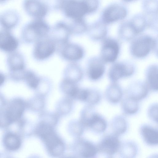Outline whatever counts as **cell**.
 <instances>
[{"instance_id": "1", "label": "cell", "mask_w": 158, "mask_h": 158, "mask_svg": "<svg viewBox=\"0 0 158 158\" xmlns=\"http://www.w3.org/2000/svg\"><path fill=\"white\" fill-rule=\"evenodd\" d=\"M51 28L44 19H33L23 27L21 31L22 39L27 43L35 42L48 36Z\"/></svg>"}, {"instance_id": "2", "label": "cell", "mask_w": 158, "mask_h": 158, "mask_svg": "<svg viewBox=\"0 0 158 158\" xmlns=\"http://www.w3.org/2000/svg\"><path fill=\"white\" fill-rule=\"evenodd\" d=\"M157 48V40L147 35H138L131 44L130 51L134 57L142 58L145 57L151 50Z\"/></svg>"}, {"instance_id": "3", "label": "cell", "mask_w": 158, "mask_h": 158, "mask_svg": "<svg viewBox=\"0 0 158 158\" xmlns=\"http://www.w3.org/2000/svg\"><path fill=\"white\" fill-rule=\"evenodd\" d=\"M37 131L50 153L57 156L62 153L64 149L63 143L50 126L42 123L40 125Z\"/></svg>"}, {"instance_id": "4", "label": "cell", "mask_w": 158, "mask_h": 158, "mask_svg": "<svg viewBox=\"0 0 158 158\" xmlns=\"http://www.w3.org/2000/svg\"><path fill=\"white\" fill-rule=\"evenodd\" d=\"M60 11L70 20L85 18L89 15L84 0H64Z\"/></svg>"}, {"instance_id": "5", "label": "cell", "mask_w": 158, "mask_h": 158, "mask_svg": "<svg viewBox=\"0 0 158 158\" xmlns=\"http://www.w3.org/2000/svg\"><path fill=\"white\" fill-rule=\"evenodd\" d=\"M24 109V104L21 99L13 100L0 113V124L6 126L17 121L21 117Z\"/></svg>"}, {"instance_id": "6", "label": "cell", "mask_w": 158, "mask_h": 158, "mask_svg": "<svg viewBox=\"0 0 158 158\" xmlns=\"http://www.w3.org/2000/svg\"><path fill=\"white\" fill-rule=\"evenodd\" d=\"M127 15V10L123 5L118 3L111 4L102 11L100 20L107 25L123 19Z\"/></svg>"}, {"instance_id": "7", "label": "cell", "mask_w": 158, "mask_h": 158, "mask_svg": "<svg viewBox=\"0 0 158 158\" xmlns=\"http://www.w3.org/2000/svg\"><path fill=\"white\" fill-rule=\"evenodd\" d=\"M22 6L25 13L33 19H44L50 11L42 0H23Z\"/></svg>"}, {"instance_id": "8", "label": "cell", "mask_w": 158, "mask_h": 158, "mask_svg": "<svg viewBox=\"0 0 158 158\" xmlns=\"http://www.w3.org/2000/svg\"><path fill=\"white\" fill-rule=\"evenodd\" d=\"M100 57L105 63H113L117 59L120 51L118 42L115 39L105 38L103 40Z\"/></svg>"}, {"instance_id": "9", "label": "cell", "mask_w": 158, "mask_h": 158, "mask_svg": "<svg viewBox=\"0 0 158 158\" xmlns=\"http://www.w3.org/2000/svg\"><path fill=\"white\" fill-rule=\"evenodd\" d=\"M56 44L49 35L35 42L33 49L34 57L38 60L48 58L55 51Z\"/></svg>"}, {"instance_id": "10", "label": "cell", "mask_w": 158, "mask_h": 158, "mask_svg": "<svg viewBox=\"0 0 158 158\" xmlns=\"http://www.w3.org/2000/svg\"><path fill=\"white\" fill-rule=\"evenodd\" d=\"M121 143L118 136L113 133L106 135L97 146L98 152L111 157L118 152Z\"/></svg>"}, {"instance_id": "11", "label": "cell", "mask_w": 158, "mask_h": 158, "mask_svg": "<svg viewBox=\"0 0 158 158\" xmlns=\"http://www.w3.org/2000/svg\"><path fill=\"white\" fill-rule=\"evenodd\" d=\"M71 34L69 23L60 20L51 28L49 36L56 44H58L62 46L68 43Z\"/></svg>"}, {"instance_id": "12", "label": "cell", "mask_w": 158, "mask_h": 158, "mask_svg": "<svg viewBox=\"0 0 158 158\" xmlns=\"http://www.w3.org/2000/svg\"><path fill=\"white\" fill-rule=\"evenodd\" d=\"M134 71V67L131 64L126 62H118L114 63L109 69L108 77L111 82H117L122 78L131 76Z\"/></svg>"}, {"instance_id": "13", "label": "cell", "mask_w": 158, "mask_h": 158, "mask_svg": "<svg viewBox=\"0 0 158 158\" xmlns=\"http://www.w3.org/2000/svg\"><path fill=\"white\" fill-rule=\"evenodd\" d=\"M149 90L145 81L137 80L133 81L128 85L126 93L127 97L138 101L145 98Z\"/></svg>"}, {"instance_id": "14", "label": "cell", "mask_w": 158, "mask_h": 158, "mask_svg": "<svg viewBox=\"0 0 158 158\" xmlns=\"http://www.w3.org/2000/svg\"><path fill=\"white\" fill-rule=\"evenodd\" d=\"M20 20L19 14L14 9H8L0 14V26L2 29L10 31L17 26Z\"/></svg>"}, {"instance_id": "15", "label": "cell", "mask_w": 158, "mask_h": 158, "mask_svg": "<svg viewBox=\"0 0 158 158\" xmlns=\"http://www.w3.org/2000/svg\"><path fill=\"white\" fill-rule=\"evenodd\" d=\"M105 64L100 57L94 56L91 58L88 61L87 70L89 78L93 81L100 78L105 71Z\"/></svg>"}, {"instance_id": "16", "label": "cell", "mask_w": 158, "mask_h": 158, "mask_svg": "<svg viewBox=\"0 0 158 158\" xmlns=\"http://www.w3.org/2000/svg\"><path fill=\"white\" fill-rule=\"evenodd\" d=\"M19 45L18 40L10 31L3 29L0 30V49L10 53L15 51Z\"/></svg>"}, {"instance_id": "17", "label": "cell", "mask_w": 158, "mask_h": 158, "mask_svg": "<svg viewBox=\"0 0 158 158\" xmlns=\"http://www.w3.org/2000/svg\"><path fill=\"white\" fill-rule=\"evenodd\" d=\"M62 46L61 54L66 60L74 62L80 60L84 56L83 49L77 44L68 42Z\"/></svg>"}, {"instance_id": "18", "label": "cell", "mask_w": 158, "mask_h": 158, "mask_svg": "<svg viewBox=\"0 0 158 158\" xmlns=\"http://www.w3.org/2000/svg\"><path fill=\"white\" fill-rule=\"evenodd\" d=\"M139 132L141 138L146 144L150 146L157 145V128L150 125L144 124L140 126Z\"/></svg>"}, {"instance_id": "19", "label": "cell", "mask_w": 158, "mask_h": 158, "mask_svg": "<svg viewBox=\"0 0 158 158\" xmlns=\"http://www.w3.org/2000/svg\"><path fill=\"white\" fill-rule=\"evenodd\" d=\"M107 31V25L99 19L88 25L86 32L92 39L98 41L105 38Z\"/></svg>"}, {"instance_id": "20", "label": "cell", "mask_w": 158, "mask_h": 158, "mask_svg": "<svg viewBox=\"0 0 158 158\" xmlns=\"http://www.w3.org/2000/svg\"><path fill=\"white\" fill-rule=\"evenodd\" d=\"M7 63L9 73H15L25 70L24 57L19 52L15 51L10 53L7 59Z\"/></svg>"}, {"instance_id": "21", "label": "cell", "mask_w": 158, "mask_h": 158, "mask_svg": "<svg viewBox=\"0 0 158 158\" xmlns=\"http://www.w3.org/2000/svg\"><path fill=\"white\" fill-rule=\"evenodd\" d=\"M85 123L94 131L100 133L105 131L107 126L105 118L96 112L85 120Z\"/></svg>"}, {"instance_id": "22", "label": "cell", "mask_w": 158, "mask_h": 158, "mask_svg": "<svg viewBox=\"0 0 158 158\" xmlns=\"http://www.w3.org/2000/svg\"><path fill=\"white\" fill-rule=\"evenodd\" d=\"M145 81L149 90L157 91L158 89V67L157 64H153L149 65L145 73Z\"/></svg>"}, {"instance_id": "23", "label": "cell", "mask_w": 158, "mask_h": 158, "mask_svg": "<svg viewBox=\"0 0 158 158\" xmlns=\"http://www.w3.org/2000/svg\"><path fill=\"white\" fill-rule=\"evenodd\" d=\"M105 95L107 101L110 103L115 104L122 99L123 91L121 86L117 82H111L107 87Z\"/></svg>"}, {"instance_id": "24", "label": "cell", "mask_w": 158, "mask_h": 158, "mask_svg": "<svg viewBox=\"0 0 158 158\" xmlns=\"http://www.w3.org/2000/svg\"><path fill=\"white\" fill-rule=\"evenodd\" d=\"M118 34L121 39L126 41L132 40L139 35L129 20L123 21L120 24Z\"/></svg>"}, {"instance_id": "25", "label": "cell", "mask_w": 158, "mask_h": 158, "mask_svg": "<svg viewBox=\"0 0 158 158\" xmlns=\"http://www.w3.org/2000/svg\"><path fill=\"white\" fill-rule=\"evenodd\" d=\"M138 152V146L136 143L128 140L121 143L118 152L121 157L133 158L136 156Z\"/></svg>"}, {"instance_id": "26", "label": "cell", "mask_w": 158, "mask_h": 158, "mask_svg": "<svg viewBox=\"0 0 158 158\" xmlns=\"http://www.w3.org/2000/svg\"><path fill=\"white\" fill-rule=\"evenodd\" d=\"M65 78L77 83L81 80L83 76L82 70L80 66L74 62L69 64L64 72Z\"/></svg>"}, {"instance_id": "27", "label": "cell", "mask_w": 158, "mask_h": 158, "mask_svg": "<svg viewBox=\"0 0 158 158\" xmlns=\"http://www.w3.org/2000/svg\"><path fill=\"white\" fill-rule=\"evenodd\" d=\"M111 126L113 133L117 135L125 133L127 129V123L125 118L120 115H116L112 119Z\"/></svg>"}, {"instance_id": "28", "label": "cell", "mask_w": 158, "mask_h": 158, "mask_svg": "<svg viewBox=\"0 0 158 158\" xmlns=\"http://www.w3.org/2000/svg\"><path fill=\"white\" fill-rule=\"evenodd\" d=\"M129 21L138 35L148 27V19L144 14H136Z\"/></svg>"}, {"instance_id": "29", "label": "cell", "mask_w": 158, "mask_h": 158, "mask_svg": "<svg viewBox=\"0 0 158 158\" xmlns=\"http://www.w3.org/2000/svg\"><path fill=\"white\" fill-rule=\"evenodd\" d=\"M121 107L124 114L128 115L135 114L139 110L138 101L126 97L121 102Z\"/></svg>"}, {"instance_id": "30", "label": "cell", "mask_w": 158, "mask_h": 158, "mask_svg": "<svg viewBox=\"0 0 158 158\" xmlns=\"http://www.w3.org/2000/svg\"><path fill=\"white\" fill-rule=\"evenodd\" d=\"M72 34L80 35L86 32L88 25L85 18L71 20L69 23Z\"/></svg>"}, {"instance_id": "31", "label": "cell", "mask_w": 158, "mask_h": 158, "mask_svg": "<svg viewBox=\"0 0 158 158\" xmlns=\"http://www.w3.org/2000/svg\"><path fill=\"white\" fill-rule=\"evenodd\" d=\"M4 141L6 147L11 151L17 150L19 148L21 144L19 138L12 133L7 134L5 136Z\"/></svg>"}, {"instance_id": "32", "label": "cell", "mask_w": 158, "mask_h": 158, "mask_svg": "<svg viewBox=\"0 0 158 158\" xmlns=\"http://www.w3.org/2000/svg\"><path fill=\"white\" fill-rule=\"evenodd\" d=\"M142 7L145 15L151 16L158 15V0H143Z\"/></svg>"}, {"instance_id": "33", "label": "cell", "mask_w": 158, "mask_h": 158, "mask_svg": "<svg viewBox=\"0 0 158 158\" xmlns=\"http://www.w3.org/2000/svg\"><path fill=\"white\" fill-rule=\"evenodd\" d=\"M23 80L30 87L35 89L39 86L40 79L32 71L26 70Z\"/></svg>"}, {"instance_id": "34", "label": "cell", "mask_w": 158, "mask_h": 158, "mask_svg": "<svg viewBox=\"0 0 158 158\" xmlns=\"http://www.w3.org/2000/svg\"><path fill=\"white\" fill-rule=\"evenodd\" d=\"M83 146L82 154L84 157H94L98 152L97 146L90 142L85 141L84 143Z\"/></svg>"}, {"instance_id": "35", "label": "cell", "mask_w": 158, "mask_h": 158, "mask_svg": "<svg viewBox=\"0 0 158 158\" xmlns=\"http://www.w3.org/2000/svg\"><path fill=\"white\" fill-rule=\"evenodd\" d=\"M76 83L64 78L61 83V86L64 91L70 96L73 97L78 87Z\"/></svg>"}, {"instance_id": "36", "label": "cell", "mask_w": 158, "mask_h": 158, "mask_svg": "<svg viewBox=\"0 0 158 158\" xmlns=\"http://www.w3.org/2000/svg\"><path fill=\"white\" fill-rule=\"evenodd\" d=\"M101 99L100 93L97 90L94 89H89V94L87 99L90 104H95L98 103Z\"/></svg>"}, {"instance_id": "37", "label": "cell", "mask_w": 158, "mask_h": 158, "mask_svg": "<svg viewBox=\"0 0 158 158\" xmlns=\"http://www.w3.org/2000/svg\"><path fill=\"white\" fill-rule=\"evenodd\" d=\"M157 103H153L149 107L147 114L148 117L153 121L158 123V107Z\"/></svg>"}, {"instance_id": "38", "label": "cell", "mask_w": 158, "mask_h": 158, "mask_svg": "<svg viewBox=\"0 0 158 158\" xmlns=\"http://www.w3.org/2000/svg\"><path fill=\"white\" fill-rule=\"evenodd\" d=\"M64 0H45L44 1L48 7L50 11H60Z\"/></svg>"}, {"instance_id": "39", "label": "cell", "mask_w": 158, "mask_h": 158, "mask_svg": "<svg viewBox=\"0 0 158 158\" xmlns=\"http://www.w3.org/2000/svg\"><path fill=\"white\" fill-rule=\"evenodd\" d=\"M88 7L89 14L95 12L99 5V0H84Z\"/></svg>"}, {"instance_id": "40", "label": "cell", "mask_w": 158, "mask_h": 158, "mask_svg": "<svg viewBox=\"0 0 158 158\" xmlns=\"http://www.w3.org/2000/svg\"><path fill=\"white\" fill-rule=\"evenodd\" d=\"M148 19V27L154 30L157 31L158 25V15L150 16Z\"/></svg>"}, {"instance_id": "41", "label": "cell", "mask_w": 158, "mask_h": 158, "mask_svg": "<svg viewBox=\"0 0 158 158\" xmlns=\"http://www.w3.org/2000/svg\"><path fill=\"white\" fill-rule=\"evenodd\" d=\"M5 80L6 77L5 75L2 73L0 72V86L4 84Z\"/></svg>"}, {"instance_id": "42", "label": "cell", "mask_w": 158, "mask_h": 158, "mask_svg": "<svg viewBox=\"0 0 158 158\" xmlns=\"http://www.w3.org/2000/svg\"><path fill=\"white\" fill-rule=\"evenodd\" d=\"M124 1L126 2H130L132 1H133L135 0H123Z\"/></svg>"}]
</instances>
